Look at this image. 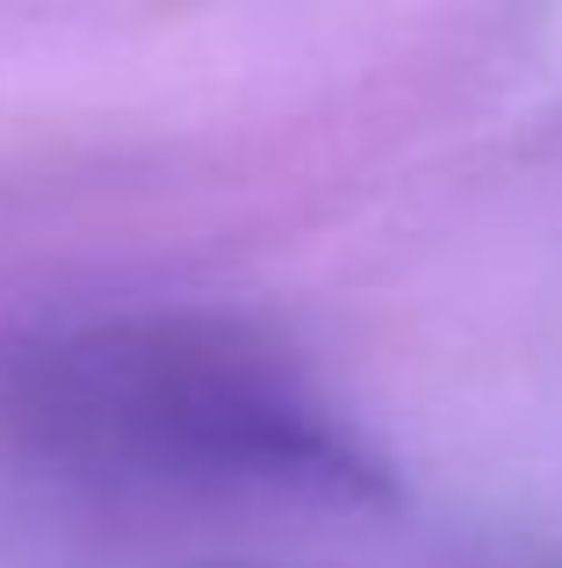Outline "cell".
<instances>
[{
    "mask_svg": "<svg viewBox=\"0 0 562 568\" xmlns=\"http://www.w3.org/2000/svg\"><path fill=\"white\" fill-rule=\"evenodd\" d=\"M29 446L116 483L281 489L310 504H390V460L253 324L116 317L29 353L14 382Z\"/></svg>",
    "mask_w": 562,
    "mask_h": 568,
    "instance_id": "obj_1",
    "label": "cell"
}]
</instances>
